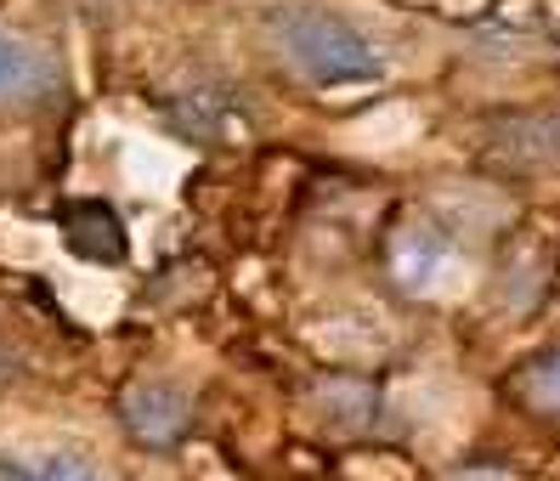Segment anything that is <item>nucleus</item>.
I'll return each mask as SVG.
<instances>
[{"label":"nucleus","mask_w":560,"mask_h":481,"mask_svg":"<svg viewBox=\"0 0 560 481\" xmlns=\"http://www.w3.org/2000/svg\"><path fill=\"white\" fill-rule=\"evenodd\" d=\"M171 119L176 131L192 142H215L238 125V96L221 91V85H187L182 96H171Z\"/></svg>","instance_id":"20e7f679"},{"label":"nucleus","mask_w":560,"mask_h":481,"mask_svg":"<svg viewBox=\"0 0 560 481\" xmlns=\"http://www.w3.org/2000/svg\"><path fill=\"white\" fill-rule=\"evenodd\" d=\"M526 397H533V408L560 413V357H544L533 374H526Z\"/></svg>","instance_id":"6e6552de"},{"label":"nucleus","mask_w":560,"mask_h":481,"mask_svg":"<svg viewBox=\"0 0 560 481\" xmlns=\"http://www.w3.org/2000/svg\"><path fill=\"white\" fill-rule=\"evenodd\" d=\"M46 74V57L35 46H23L18 35H0V96H23L35 91Z\"/></svg>","instance_id":"423d86ee"},{"label":"nucleus","mask_w":560,"mask_h":481,"mask_svg":"<svg viewBox=\"0 0 560 481\" xmlns=\"http://www.w3.org/2000/svg\"><path fill=\"white\" fill-rule=\"evenodd\" d=\"M499 159L510 165H560V114H521L499 125Z\"/></svg>","instance_id":"39448f33"},{"label":"nucleus","mask_w":560,"mask_h":481,"mask_svg":"<svg viewBox=\"0 0 560 481\" xmlns=\"http://www.w3.org/2000/svg\"><path fill=\"white\" fill-rule=\"evenodd\" d=\"M0 481H103L91 459H74V454H51V459H35V465H18V459H0Z\"/></svg>","instance_id":"0eeeda50"},{"label":"nucleus","mask_w":560,"mask_h":481,"mask_svg":"<svg viewBox=\"0 0 560 481\" xmlns=\"http://www.w3.org/2000/svg\"><path fill=\"white\" fill-rule=\"evenodd\" d=\"M57 227H62V244H69L74 255H85V261H125V227H119V215L103 204V199H80L57 215Z\"/></svg>","instance_id":"7ed1b4c3"},{"label":"nucleus","mask_w":560,"mask_h":481,"mask_svg":"<svg viewBox=\"0 0 560 481\" xmlns=\"http://www.w3.org/2000/svg\"><path fill=\"white\" fill-rule=\"evenodd\" d=\"M267 40L283 57V69L294 80H306L317 91H346V85H369L385 74V51L369 40L357 23L340 12L312 7V0H289V7L267 12Z\"/></svg>","instance_id":"f257e3e1"},{"label":"nucleus","mask_w":560,"mask_h":481,"mask_svg":"<svg viewBox=\"0 0 560 481\" xmlns=\"http://www.w3.org/2000/svg\"><path fill=\"white\" fill-rule=\"evenodd\" d=\"M187 413H192L187 397L176 391V385H164V379H142V385H130V391H125V425H130V436H142L153 447L176 442L187 431Z\"/></svg>","instance_id":"f03ea898"}]
</instances>
